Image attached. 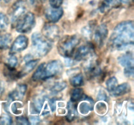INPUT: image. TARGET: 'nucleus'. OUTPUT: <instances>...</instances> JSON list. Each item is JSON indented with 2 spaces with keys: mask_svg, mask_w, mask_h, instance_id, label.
I'll list each match as a JSON object with an SVG mask.
<instances>
[{
  "mask_svg": "<svg viewBox=\"0 0 134 125\" xmlns=\"http://www.w3.org/2000/svg\"><path fill=\"white\" fill-rule=\"evenodd\" d=\"M134 25L133 21H124L115 27L109 39L111 48L116 50H123L133 46L134 42Z\"/></svg>",
  "mask_w": 134,
  "mask_h": 125,
  "instance_id": "nucleus-1",
  "label": "nucleus"
},
{
  "mask_svg": "<svg viewBox=\"0 0 134 125\" xmlns=\"http://www.w3.org/2000/svg\"><path fill=\"white\" fill-rule=\"evenodd\" d=\"M80 41V38L76 35H67L62 37L57 45L59 54L64 58H71Z\"/></svg>",
  "mask_w": 134,
  "mask_h": 125,
  "instance_id": "nucleus-2",
  "label": "nucleus"
},
{
  "mask_svg": "<svg viewBox=\"0 0 134 125\" xmlns=\"http://www.w3.org/2000/svg\"><path fill=\"white\" fill-rule=\"evenodd\" d=\"M52 44L43 34L35 32L31 35V49L34 55L39 57H44L52 49Z\"/></svg>",
  "mask_w": 134,
  "mask_h": 125,
  "instance_id": "nucleus-3",
  "label": "nucleus"
},
{
  "mask_svg": "<svg viewBox=\"0 0 134 125\" xmlns=\"http://www.w3.org/2000/svg\"><path fill=\"white\" fill-rule=\"evenodd\" d=\"M35 18L34 13L28 12L24 14L15 25L17 32L26 33L32 30L35 26Z\"/></svg>",
  "mask_w": 134,
  "mask_h": 125,
  "instance_id": "nucleus-4",
  "label": "nucleus"
},
{
  "mask_svg": "<svg viewBox=\"0 0 134 125\" xmlns=\"http://www.w3.org/2000/svg\"><path fill=\"white\" fill-rule=\"evenodd\" d=\"M63 69V65L59 60H52L48 63H45L44 68L43 80L55 77L61 73Z\"/></svg>",
  "mask_w": 134,
  "mask_h": 125,
  "instance_id": "nucleus-5",
  "label": "nucleus"
},
{
  "mask_svg": "<svg viewBox=\"0 0 134 125\" xmlns=\"http://www.w3.org/2000/svg\"><path fill=\"white\" fill-rule=\"evenodd\" d=\"M26 10V3L23 0H17L10 9V20L12 26H15L18 20L25 14Z\"/></svg>",
  "mask_w": 134,
  "mask_h": 125,
  "instance_id": "nucleus-6",
  "label": "nucleus"
},
{
  "mask_svg": "<svg viewBox=\"0 0 134 125\" xmlns=\"http://www.w3.org/2000/svg\"><path fill=\"white\" fill-rule=\"evenodd\" d=\"M86 63L84 70L85 74L88 78H94L98 77L102 74V69L99 64L95 59V55H93L86 60Z\"/></svg>",
  "mask_w": 134,
  "mask_h": 125,
  "instance_id": "nucleus-7",
  "label": "nucleus"
},
{
  "mask_svg": "<svg viewBox=\"0 0 134 125\" xmlns=\"http://www.w3.org/2000/svg\"><path fill=\"white\" fill-rule=\"evenodd\" d=\"M93 55H95L93 44L88 42L77 48L75 53L74 60L79 62L82 60L88 59Z\"/></svg>",
  "mask_w": 134,
  "mask_h": 125,
  "instance_id": "nucleus-8",
  "label": "nucleus"
},
{
  "mask_svg": "<svg viewBox=\"0 0 134 125\" xmlns=\"http://www.w3.org/2000/svg\"><path fill=\"white\" fill-rule=\"evenodd\" d=\"M42 32L43 36L51 42H54L57 40L61 35L60 29L58 26L54 25L53 23L44 24L42 29Z\"/></svg>",
  "mask_w": 134,
  "mask_h": 125,
  "instance_id": "nucleus-9",
  "label": "nucleus"
},
{
  "mask_svg": "<svg viewBox=\"0 0 134 125\" xmlns=\"http://www.w3.org/2000/svg\"><path fill=\"white\" fill-rule=\"evenodd\" d=\"M29 40L25 35H19L16 38L10 48V54L20 53L27 48Z\"/></svg>",
  "mask_w": 134,
  "mask_h": 125,
  "instance_id": "nucleus-10",
  "label": "nucleus"
},
{
  "mask_svg": "<svg viewBox=\"0 0 134 125\" xmlns=\"http://www.w3.org/2000/svg\"><path fill=\"white\" fill-rule=\"evenodd\" d=\"M108 33L109 31L107 26L104 23L99 25L94 29V31H93L94 40L98 46H102L108 36Z\"/></svg>",
  "mask_w": 134,
  "mask_h": 125,
  "instance_id": "nucleus-11",
  "label": "nucleus"
},
{
  "mask_svg": "<svg viewBox=\"0 0 134 125\" xmlns=\"http://www.w3.org/2000/svg\"><path fill=\"white\" fill-rule=\"evenodd\" d=\"M44 17L51 23H56L58 22L64 14V10L62 7L53 8L52 7L44 9Z\"/></svg>",
  "mask_w": 134,
  "mask_h": 125,
  "instance_id": "nucleus-12",
  "label": "nucleus"
},
{
  "mask_svg": "<svg viewBox=\"0 0 134 125\" xmlns=\"http://www.w3.org/2000/svg\"><path fill=\"white\" fill-rule=\"evenodd\" d=\"M82 100L79 105V111L82 115L88 114L90 111L93 110L94 108V100L87 96H84L82 98Z\"/></svg>",
  "mask_w": 134,
  "mask_h": 125,
  "instance_id": "nucleus-13",
  "label": "nucleus"
},
{
  "mask_svg": "<svg viewBox=\"0 0 134 125\" xmlns=\"http://www.w3.org/2000/svg\"><path fill=\"white\" fill-rule=\"evenodd\" d=\"M117 60L119 63L124 68L128 67H133L134 60L132 52H127L122 53L118 57Z\"/></svg>",
  "mask_w": 134,
  "mask_h": 125,
  "instance_id": "nucleus-14",
  "label": "nucleus"
},
{
  "mask_svg": "<svg viewBox=\"0 0 134 125\" xmlns=\"http://www.w3.org/2000/svg\"><path fill=\"white\" fill-rule=\"evenodd\" d=\"M39 61V59H34L30 60V61L26 62V63H25L24 66L22 68V70L18 72V79H21L23 77L26 76L30 72H31L32 70H34V69L37 65Z\"/></svg>",
  "mask_w": 134,
  "mask_h": 125,
  "instance_id": "nucleus-15",
  "label": "nucleus"
},
{
  "mask_svg": "<svg viewBox=\"0 0 134 125\" xmlns=\"http://www.w3.org/2000/svg\"><path fill=\"white\" fill-rule=\"evenodd\" d=\"M27 91V85L25 84H20L17 85L15 89L13 90L9 95V98L12 100H22Z\"/></svg>",
  "mask_w": 134,
  "mask_h": 125,
  "instance_id": "nucleus-16",
  "label": "nucleus"
},
{
  "mask_svg": "<svg viewBox=\"0 0 134 125\" xmlns=\"http://www.w3.org/2000/svg\"><path fill=\"white\" fill-rule=\"evenodd\" d=\"M131 86L128 83H123L120 85H118L116 88L111 92V95L115 97L122 96L130 92Z\"/></svg>",
  "mask_w": 134,
  "mask_h": 125,
  "instance_id": "nucleus-17",
  "label": "nucleus"
},
{
  "mask_svg": "<svg viewBox=\"0 0 134 125\" xmlns=\"http://www.w3.org/2000/svg\"><path fill=\"white\" fill-rule=\"evenodd\" d=\"M13 37L9 33H0V49H6L11 44Z\"/></svg>",
  "mask_w": 134,
  "mask_h": 125,
  "instance_id": "nucleus-18",
  "label": "nucleus"
},
{
  "mask_svg": "<svg viewBox=\"0 0 134 125\" xmlns=\"http://www.w3.org/2000/svg\"><path fill=\"white\" fill-rule=\"evenodd\" d=\"M68 113L66 116L67 121L69 122L74 121L77 116V105L72 101H69L68 103Z\"/></svg>",
  "mask_w": 134,
  "mask_h": 125,
  "instance_id": "nucleus-19",
  "label": "nucleus"
},
{
  "mask_svg": "<svg viewBox=\"0 0 134 125\" xmlns=\"http://www.w3.org/2000/svg\"><path fill=\"white\" fill-rule=\"evenodd\" d=\"M44 102V98L43 96H38L35 98L31 104V112L34 113H40Z\"/></svg>",
  "mask_w": 134,
  "mask_h": 125,
  "instance_id": "nucleus-20",
  "label": "nucleus"
},
{
  "mask_svg": "<svg viewBox=\"0 0 134 125\" xmlns=\"http://www.w3.org/2000/svg\"><path fill=\"white\" fill-rule=\"evenodd\" d=\"M119 3L118 0H102L99 6V10L102 13L105 12Z\"/></svg>",
  "mask_w": 134,
  "mask_h": 125,
  "instance_id": "nucleus-21",
  "label": "nucleus"
},
{
  "mask_svg": "<svg viewBox=\"0 0 134 125\" xmlns=\"http://www.w3.org/2000/svg\"><path fill=\"white\" fill-rule=\"evenodd\" d=\"M70 83L73 87H77L81 86L84 83L83 76L81 73H76L72 74V76L70 78Z\"/></svg>",
  "mask_w": 134,
  "mask_h": 125,
  "instance_id": "nucleus-22",
  "label": "nucleus"
},
{
  "mask_svg": "<svg viewBox=\"0 0 134 125\" xmlns=\"http://www.w3.org/2000/svg\"><path fill=\"white\" fill-rule=\"evenodd\" d=\"M45 63H43L41 64L37 68L35 72L32 76V79L34 82L43 80V76H44V68Z\"/></svg>",
  "mask_w": 134,
  "mask_h": 125,
  "instance_id": "nucleus-23",
  "label": "nucleus"
},
{
  "mask_svg": "<svg viewBox=\"0 0 134 125\" xmlns=\"http://www.w3.org/2000/svg\"><path fill=\"white\" fill-rule=\"evenodd\" d=\"M83 96V90L81 88L76 87L75 89L72 90V91L71 92V101L73 102H76L81 100Z\"/></svg>",
  "mask_w": 134,
  "mask_h": 125,
  "instance_id": "nucleus-24",
  "label": "nucleus"
},
{
  "mask_svg": "<svg viewBox=\"0 0 134 125\" xmlns=\"http://www.w3.org/2000/svg\"><path fill=\"white\" fill-rule=\"evenodd\" d=\"M18 65V59L14 54H10V57H8L5 62V66L10 69H15Z\"/></svg>",
  "mask_w": 134,
  "mask_h": 125,
  "instance_id": "nucleus-25",
  "label": "nucleus"
},
{
  "mask_svg": "<svg viewBox=\"0 0 134 125\" xmlns=\"http://www.w3.org/2000/svg\"><path fill=\"white\" fill-rule=\"evenodd\" d=\"M117 85L118 80L117 79H116V77L115 76L111 77V78H109V79H107V82H106V88H107V90L110 92V93L116 88V87Z\"/></svg>",
  "mask_w": 134,
  "mask_h": 125,
  "instance_id": "nucleus-26",
  "label": "nucleus"
},
{
  "mask_svg": "<svg viewBox=\"0 0 134 125\" xmlns=\"http://www.w3.org/2000/svg\"><path fill=\"white\" fill-rule=\"evenodd\" d=\"M67 87V83L64 81L56 82L53 86L51 87V92L53 93H58L62 91Z\"/></svg>",
  "mask_w": 134,
  "mask_h": 125,
  "instance_id": "nucleus-27",
  "label": "nucleus"
},
{
  "mask_svg": "<svg viewBox=\"0 0 134 125\" xmlns=\"http://www.w3.org/2000/svg\"><path fill=\"white\" fill-rule=\"evenodd\" d=\"M94 23H89L88 26H85L82 29V34L86 38H90L92 35L93 34V31L94 28Z\"/></svg>",
  "mask_w": 134,
  "mask_h": 125,
  "instance_id": "nucleus-28",
  "label": "nucleus"
},
{
  "mask_svg": "<svg viewBox=\"0 0 134 125\" xmlns=\"http://www.w3.org/2000/svg\"><path fill=\"white\" fill-rule=\"evenodd\" d=\"M9 24V20L7 16L0 12V30H4L7 28Z\"/></svg>",
  "mask_w": 134,
  "mask_h": 125,
  "instance_id": "nucleus-29",
  "label": "nucleus"
},
{
  "mask_svg": "<svg viewBox=\"0 0 134 125\" xmlns=\"http://www.w3.org/2000/svg\"><path fill=\"white\" fill-rule=\"evenodd\" d=\"M22 107V104L19 103L18 102H14L11 105V109L12 112L14 114H17V115H19L21 113V110L20 108Z\"/></svg>",
  "mask_w": 134,
  "mask_h": 125,
  "instance_id": "nucleus-30",
  "label": "nucleus"
},
{
  "mask_svg": "<svg viewBox=\"0 0 134 125\" xmlns=\"http://www.w3.org/2000/svg\"><path fill=\"white\" fill-rule=\"evenodd\" d=\"M12 118L8 115H3L0 118V124H11Z\"/></svg>",
  "mask_w": 134,
  "mask_h": 125,
  "instance_id": "nucleus-31",
  "label": "nucleus"
},
{
  "mask_svg": "<svg viewBox=\"0 0 134 125\" xmlns=\"http://www.w3.org/2000/svg\"><path fill=\"white\" fill-rule=\"evenodd\" d=\"M97 112L99 114H103L107 111V105L103 102H99L96 105Z\"/></svg>",
  "mask_w": 134,
  "mask_h": 125,
  "instance_id": "nucleus-32",
  "label": "nucleus"
},
{
  "mask_svg": "<svg viewBox=\"0 0 134 125\" xmlns=\"http://www.w3.org/2000/svg\"><path fill=\"white\" fill-rule=\"evenodd\" d=\"M16 124H18L27 125L30 124L28 119H27L26 117H22V116L16 117Z\"/></svg>",
  "mask_w": 134,
  "mask_h": 125,
  "instance_id": "nucleus-33",
  "label": "nucleus"
},
{
  "mask_svg": "<svg viewBox=\"0 0 134 125\" xmlns=\"http://www.w3.org/2000/svg\"><path fill=\"white\" fill-rule=\"evenodd\" d=\"M124 75L129 78H133L134 70L133 67H128L125 68L124 70Z\"/></svg>",
  "mask_w": 134,
  "mask_h": 125,
  "instance_id": "nucleus-34",
  "label": "nucleus"
},
{
  "mask_svg": "<svg viewBox=\"0 0 134 125\" xmlns=\"http://www.w3.org/2000/svg\"><path fill=\"white\" fill-rule=\"evenodd\" d=\"M64 0H49L51 7L53 8H58L61 6Z\"/></svg>",
  "mask_w": 134,
  "mask_h": 125,
  "instance_id": "nucleus-35",
  "label": "nucleus"
},
{
  "mask_svg": "<svg viewBox=\"0 0 134 125\" xmlns=\"http://www.w3.org/2000/svg\"><path fill=\"white\" fill-rule=\"evenodd\" d=\"M29 122L31 124H37L40 122V118L38 116H30L29 118Z\"/></svg>",
  "mask_w": 134,
  "mask_h": 125,
  "instance_id": "nucleus-36",
  "label": "nucleus"
},
{
  "mask_svg": "<svg viewBox=\"0 0 134 125\" xmlns=\"http://www.w3.org/2000/svg\"><path fill=\"white\" fill-rule=\"evenodd\" d=\"M65 65H67V66H72L77 63V62L75 61V60L72 59L71 58H65Z\"/></svg>",
  "mask_w": 134,
  "mask_h": 125,
  "instance_id": "nucleus-37",
  "label": "nucleus"
},
{
  "mask_svg": "<svg viewBox=\"0 0 134 125\" xmlns=\"http://www.w3.org/2000/svg\"><path fill=\"white\" fill-rule=\"evenodd\" d=\"M48 104H49L51 111L52 112L54 111L56 109V100L54 98H50L48 100Z\"/></svg>",
  "mask_w": 134,
  "mask_h": 125,
  "instance_id": "nucleus-38",
  "label": "nucleus"
},
{
  "mask_svg": "<svg viewBox=\"0 0 134 125\" xmlns=\"http://www.w3.org/2000/svg\"><path fill=\"white\" fill-rule=\"evenodd\" d=\"M98 98L99 100H105L107 99V95H106V93L105 92V91L103 90H100L99 91L98 95Z\"/></svg>",
  "mask_w": 134,
  "mask_h": 125,
  "instance_id": "nucleus-39",
  "label": "nucleus"
},
{
  "mask_svg": "<svg viewBox=\"0 0 134 125\" xmlns=\"http://www.w3.org/2000/svg\"><path fill=\"white\" fill-rule=\"evenodd\" d=\"M34 56L32 55L31 54H27L24 56V60L25 61V62H27V61H30V60L34 59Z\"/></svg>",
  "mask_w": 134,
  "mask_h": 125,
  "instance_id": "nucleus-40",
  "label": "nucleus"
},
{
  "mask_svg": "<svg viewBox=\"0 0 134 125\" xmlns=\"http://www.w3.org/2000/svg\"><path fill=\"white\" fill-rule=\"evenodd\" d=\"M3 91H4V87L3 86L2 82H1V79H0V97H1V96L2 95Z\"/></svg>",
  "mask_w": 134,
  "mask_h": 125,
  "instance_id": "nucleus-41",
  "label": "nucleus"
},
{
  "mask_svg": "<svg viewBox=\"0 0 134 125\" xmlns=\"http://www.w3.org/2000/svg\"><path fill=\"white\" fill-rule=\"evenodd\" d=\"M119 3H122L124 4H129L130 3L132 2V0H118Z\"/></svg>",
  "mask_w": 134,
  "mask_h": 125,
  "instance_id": "nucleus-42",
  "label": "nucleus"
},
{
  "mask_svg": "<svg viewBox=\"0 0 134 125\" xmlns=\"http://www.w3.org/2000/svg\"><path fill=\"white\" fill-rule=\"evenodd\" d=\"M26 1L30 5H34L35 3V0H26Z\"/></svg>",
  "mask_w": 134,
  "mask_h": 125,
  "instance_id": "nucleus-43",
  "label": "nucleus"
},
{
  "mask_svg": "<svg viewBox=\"0 0 134 125\" xmlns=\"http://www.w3.org/2000/svg\"><path fill=\"white\" fill-rule=\"evenodd\" d=\"M1 1H2V2L5 3H8L10 2L11 0H0Z\"/></svg>",
  "mask_w": 134,
  "mask_h": 125,
  "instance_id": "nucleus-44",
  "label": "nucleus"
},
{
  "mask_svg": "<svg viewBox=\"0 0 134 125\" xmlns=\"http://www.w3.org/2000/svg\"><path fill=\"white\" fill-rule=\"evenodd\" d=\"M40 1H41L42 2H44V1H46V0H40Z\"/></svg>",
  "mask_w": 134,
  "mask_h": 125,
  "instance_id": "nucleus-45",
  "label": "nucleus"
},
{
  "mask_svg": "<svg viewBox=\"0 0 134 125\" xmlns=\"http://www.w3.org/2000/svg\"><path fill=\"white\" fill-rule=\"evenodd\" d=\"M81 1H85V0H81Z\"/></svg>",
  "mask_w": 134,
  "mask_h": 125,
  "instance_id": "nucleus-46",
  "label": "nucleus"
}]
</instances>
